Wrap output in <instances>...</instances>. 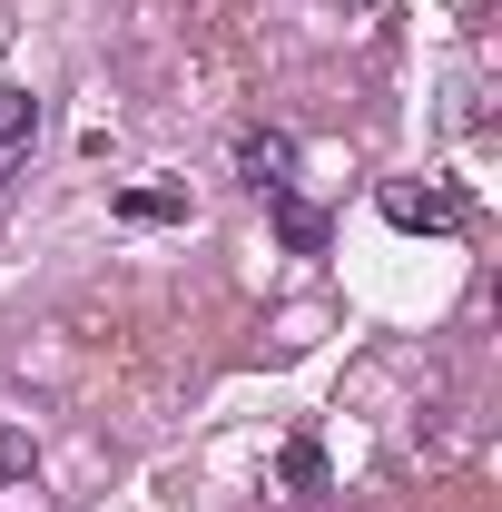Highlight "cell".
I'll return each mask as SVG.
<instances>
[{
  "label": "cell",
  "mask_w": 502,
  "mask_h": 512,
  "mask_svg": "<svg viewBox=\"0 0 502 512\" xmlns=\"http://www.w3.org/2000/svg\"><path fill=\"white\" fill-rule=\"evenodd\" d=\"M237 178H247L256 197L296 188V138H286V128H237Z\"/></svg>",
  "instance_id": "obj_2"
},
{
  "label": "cell",
  "mask_w": 502,
  "mask_h": 512,
  "mask_svg": "<svg viewBox=\"0 0 502 512\" xmlns=\"http://www.w3.org/2000/svg\"><path fill=\"white\" fill-rule=\"evenodd\" d=\"M119 217L128 227H178L188 217V188H119Z\"/></svg>",
  "instance_id": "obj_5"
},
{
  "label": "cell",
  "mask_w": 502,
  "mask_h": 512,
  "mask_svg": "<svg viewBox=\"0 0 502 512\" xmlns=\"http://www.w3.org/2000/svg\"><path fill=\"white\" fill-rule=\"evenodd\" d=\"M30 148H40V99L30 89H0V197L30 178Z\"/></svg>",
  "instance_id": "obj_3"
},
{
  "label": "cell",
  "mask_w": 502,
  "mask_h": 512,
  "mask_svg": "<svg viewBox=\"0 0 502 512\" xmlns=\"http://www.w3.org/2000/svg\"><path fill=\"white\" fill-rule=\"evenodd\" d=\"M375 207H384V227H404V237H453V227L473 217L463 188H443V178H424V188H414V178H384Z\"/></svg>",
  "instance_id": "obj_1"
},
{
  "label": "cell",
  "mask_w": 502,
  "mask_h": 512,
  "mask_svg": "<svg viewBox=\"0 0 502 512\" xmlns=\"http://www.w3.org/2000/svg\"><path fill=\"white\" fill-rule=\"evenodd\" d=\"M276 483H286V493H325V483H335V473H325V444L296 434V444L276 453Z\"/></svg>",
  "instance_id": "obj_6"
},
{
  "label": "cell",
  "mask_w": 502,
  "mask_h": 512,
  "mask_svg": "<svg viewBox=\"0 0 502 512\" xmlns=\"http://www.w3.org/2000/svg\"><path fill=\"white\" fill-rule=\"evenodd\" d=\"M30 463H40V444L20 424H0V483H30Z\"/></svg>",
  "instance_id": "obj_7"
},
{
  "label": "cell",
  "mask_w": 502,
  "mask_h": 512,
  "mask_svg": "<svg viewBox=\"0 0 502 512\" xmlns=\"http://www.w3.org/2000/svg\"><path fill=\"white\" fill-rule=\"evenodd\" d=\"M266 207H276V237H286V256H325V237H335V217H325L315 197L276 188V197H266Z\"/></svg>",
  "instance_id": "obj_4"
}]
</instances>
